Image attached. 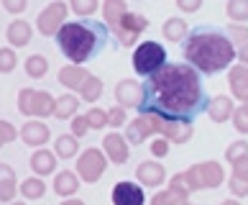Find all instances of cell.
<instances>
[{"instance_id":"cell-1","label":"cell","mask_w":248,"mask_h":205,"mask_svg":"<svg viewBox=\"0 0 248 205\" xmlns=\"http://www.w3.org/2000/svg\"><path fill=\"white\" fill-rule=\"evenodd\" d=\"M210 98L202 87V74L187 62H167L159 72L146 77L143 102L139 113H156L179 123H192L207 113Z\"/></svg>"},{"instance_id":"cell-51","label":"cell","mask_w":248,"mask_h":205,"mask_svg":"<svg viewBox=\"0 0 248 205\" xmlns=\"http://www.w3.org/2000/svg\"><path fill=\"white\" fill-rule=\"evenodd\" d=\"M243 108H246V110H248V100H243Z\"/></svg>"},{"instance_id":"cell-4","label":"cell","mask_w":248,"mask_h":205,"mask_svg":"<svg viewBox=\"0 0 248 205\" xmlns=\"http://www.w3.org/2000/svg\"><path fill=\"white\" fill-rule=\"evenodd\" d=\"M54 105H57V98L49 90L23 87L18 92V110L29 118H49L54 116Z\"/></svg>"},{"instance_id":"cell-39","label":"cell","mask_w":248,"mask_h":205,"mask_svg":"<svg viewBox=\"0 0 248 205\" xmlns=\"http://www.w3.org/2000/svg\"><path fill=\"white\" fill-rule=\"evenodd\" d=\"M231 120H233V126H235L238 134H248V110L243 105H238L233 110V118Z\"/></svg>"},{"instance_id":"cell-47","label":"cell","mask_w":248,"mask_h":205,"mask_svg":"<svg viewBox=\"0 0 248 205\" xmlns=\"http://www.w3.org/2000/svg\"><path fill=\"white\" fill-rule=\"evenodd\" d=\"M177 8L185 13H197L202 8V0H177Z\"/></svg>"},{"instance_id":"cell-32","label":"cell","mask_w":248,"mask_h":205,"mask_svg":"<svg viewBox=\"0 0 248 205\" xmlns=\"http://www.w3.org/2000/svg\"><path fill=\"white\" fill-rule=\"evenodd\" d=\"M225 13L233 23H243L248 21V0H228Z\"/></svg>"},{"instance_id":"cell-6","label":"cell","mask_w":248,"mask_h":205,"mask_svg":"<svg viewBox=\"0 0 248 205\" xmlns=\"http://www.w3.org/2000/svg\"><path fill=\"white\" fill-rule=\"evenodd\" d=\"M105 167H108V156L95 146H90L82 154H77V174H79V180L87 182V185L97 182L100 177L105 174Z\"/></svg>"},{"instance_id":"cell-20","label":"cell","mask_w":248,"mask_h":205,"mask_svg":"<svg viewBox=\"0 0 248 205\" xmlns=\"http://www.w3.org/2000/svg\"><path fill=\"white\" fill-rule=\"evenodd\" d=\"M197 170H200L202 190H215L225 180V172H223V167H220L217 162H200Z\"/></svg>"},{"instance_id":"cell-43","label":"cell","mask_w":248,"mask_h":205,"mask_svg":"<svg viewBox=\"0 0 248 205\" xmlns=\"http://www.w3.org/2000/svg\"><path fill=\"white\" fill-rule=\"evenodd\" d=\"M72 136H77V138H82L87 131H90V123H87V116H75L72 118Z\"/></svg>"},{"instance_id":"cell-45","label":"cell","mask_w":248,"mask_h":205,"mask_svg":"<svg viewBox=\"0 0 248 205\" xmlns=\"http://www.w3.org/2000/svg\"><path fill=\"white\" fill-rule=\"evenodd\" d=\"M228 188H231L233 198H248V182H243V180H235V177H231V182H228Z\"/></svg>"},{"instance_id":"cell-50","label":"cell","mask_w":248,"mask_h":205,"mask_svg":"<svg viewBox=\"0 0 248 205\" xmlns=\"http://www.w3.org/2000/svg\"><path fill=\"white\" fill-rule=\"evenodd\" d=\"M220 205H241V203H238V198H231V200H223Z\"/></svg>"},{"instance_id":"cell-10","label":"cell","mask_w":248,"mask_h":205,"mask_svg":"<svg viewBox=\"0 0 248 205\" xmlns=\"http://www.w3.org/2000/svg\"><path fill=\"white\" fill-rule=\"evenodd\" d=\"M146 203V192L141 188V182H131V180H121L113 188V205H143Z\"/></svg>"},{"instance_id":"cell-5","label":"cell","mask_w":248,"mask_h":205,"mask_svg":"<svg viewBox=\"0 0 248 205\" xmlns=\"http://www.w3.org/2000/svg\"><path fill=\"white\" fill-rule=\"evenodd\" d=\"M167 49L159 41H143L136 46L133 51V69L141 77H151L154 72H159L164 64H167Z\"/></svg>"},{"instance_id":"cell-15","label":"cell","mask_w":248,"mask_h":205,"mask_svg":"<svg viewBox=\"0 0 248 205\" xmlns=\"http://www.w3.org/2000/svg\"><path fill=\"white\" fill-rule=\"evenodd\" d=\"M228 82H231V92L235 100H248V64H231L228 69Z\"/></svg>"},{"instance_id":"cell-36","label":"cell","mask_w":248,"mask_h":205,"mask_svg":"<svg viewBox=\"0 0 248 205\" xmlns=\"http://www.w3.org/2000/svg\"><path fill=\"white\" fill-rule=\"evenodd\" d=\"M16 138H21V134L16 131V126L11 123V120H0V149H3L5 144H13Z\"/></svg>"},{"instance_id":"cell-23","label":"cell","mask_w":248,"mask_h":205,"mask_svg":"<svg viewBox=\"0 0 248 205\" xmlns=\"http://www.w3.org/2000/svg\"><path fill=\"white\" fill-rule=\"evenodd\" d=\"M189 200V190L182 185H169L167 190H159L151 198V205H182Z\"/></svg>"},{"instance_id":"cell-53","label":"cell","mask_w":248,"mask_h":205,"mask_svg":"<svg viewBox=\"0 0 248 205\" xmlns=\"http://www.w3.org/2000/svg\"><path fill=\"white\" fill-rule=\"evenodd\" d=\"M182 205H192V203H189V200H187V203H182Z\"/></svg>"},{"instance_id":"cell-17","label":"cell","mask_w":248,"mask_h":205,"mask_svg":"<svg viewBox=\"0 0 248 205\" xmlns=\"http://www.w3.org/2000/svg\"><path fill=\"white\" fill-rule=\"evenodd\" d=\"M136 177H139V182L146 185V188H159L167 180V170L159 162H141L139 170H136Z\"/></svg>"},{"instance_id":"cell-37","label":"cell","mask_w":248,"mask_h":205,"mask_svg":"<svg viewBox=\"0 0 248 205\" xmlns=\"http://www.w3.org/2000/svg\"><path fill=\"white\" fill-rule=\"evenodd\" d=\"M248 154V141H233V144H228L225 149V159L228 164H233L235 159H241V156Z\"/></svg>"},{"instance_id":"cell-3","label":"cell","mask_w":248,"mask_h":205,"mask_svg":"<svg viewBox=\"0 0 248 205\" xmlns=\"http://www.w3.org/2000/svg\"><path fill=\"white\" fill-rule=\"evenodd\" d=\"M59 44V51L72 64H82L97 57L105 49L108 41V23L100 21H67L54 36Z\"/></svg>"},{"instance_id":"cell-40","label":"cell","mask_w":248,"mask_h":205,"mask_svg":"<svg viewBox=\"0 0 248 205\" xmlns=\"http://www.w3.org/2000/svg\"><path fill=\"white\" fill-rule=\"evenodd\" d=\"M128 120H125V108L123 105H113L108 110V126H113V128H121L125 126Z\"/></svg>"},{"instance_id":"cell-44","label":"cell","mask_w":248,"mask_h":205,"mask_svg":"<svg viewBox=\"0 0 248 205\" xmlns=\"http://www.w3.org/2000/svg\"><path fill=\"white\" fill-rule=\"evenodd\" d=\"M231 167H233V177H235V180L248 182V154L241 156V159H235Z\"/></svg>"},{"instance_id":"cell-30","label":"cell","mask_w":248,"mask_h":205,"mask_svg":"<svg viewBox=\"0 0 248 205\" xmlns=\"http://www.w3.org/2000/svg\"><path fill=\"white\" fill-rule=\"evenodd\" d=\"M46 72H49V59L44 57V54H31V57L26 59V74H29L31 80H41Z\"/></svg>"},{"instance_id":"cell-22","label":"cell","mask_w":248,"mask_h":205,"mask_svg":"<svg viewBox=\"0 0 248 205\" xmlns=\"http://www.w3.org/2000/svg\"><path fill=\"white\" fill-rule=\"evenodd\" d=\"M79 174L77 172H69V170H64V172H57L54 174V192L59 195V198H72L77 190H79Z\"/></svg>"},{"instance_id":"cell-11","label":"cell","mask_w":248,"mask_h":205,"mask_svg":"<svg viewBox=\"0 0 248 205\" xmlns=\"http://www.w3.org/2000/svg\"><path fill=\"white\" fill-rule=\"evenodd\" d=\"M115 100H118V105H123L125 110L128 108L139 110V105L143 102V85L141 82H133V80H121L115 85Z\"/></svg>"},{"instance_id":"cell-31","label":"cell","mask_w":248,"mask_h":205,"mask_svg":"<svg viewBox=\"0 0 248 205\" xmlns=\"http://www.w3.org/2000/svg\"><path fill=\"white\" fill-rule=\"evenodd\" d=\"M100 95H103V80L95 77V74H90L87 82H85V85H82V90H79V98L85 100V102H97Z\"/></svg>"},{"instance_id":"cell-35","label":"cell","mask_w":248,"mask_h":205,"mask_svg":"<svg viewBox=\"0 0 248 205\" xmlns=\"http://www.w3.org/2000/svg\"><path fill=\"white\" fill-rule=\"evenodd\" d=\"M87 123H90V128H105L108 126V110H103V108H90L87 110Z\"/></svg>"},{"instance_id":"cell-33","label":"cell","mask_w":248,"mask_h":205,"mask_svg":"<svg viewBox=\"0 0 248 205\" xmlns=\"http://www.w3.org/2000/svg\"><path fill=\"white\" fill-rule=\"evenodd\" d=\"M100 8L97 0H69V11H75L79 18H90Z\"/></svg>"},{"instance_id":"cell-34","label":"cell","mask_w":248,"mask_h":205,"mask_svg":"<svg viewBox=\"0 0 248 205\" xmlns=\"http://www.w3.org/2000/svg\"><path fill=\"white\" fill-rule=\"evenodd\" d=\"M225 34H228V39H231L235 46L248 44V26H243V23H231Z\"/></svg>"},{"instance_id":"cell-24","label":"cell","mask_w":248,"mask_h":205,"mask_svg":"<svg viewBox=\"0 0 248 205\" xmlns=\"http://www.w3.org/2000/svg\"><path fill=\"white\" fill-rule=\"evenodd\" d=\"M5 36H8V41H11L13 49H21V46L31 44L33 29H31V26L26 23V21H11V23H8V31H5Z\"/></svg>"},{"instance_id":"cell-42","label":"cell","mask_w":248,"mask_h":205,"mask_svg":"<svg viewBox=\"0 0 248 205\" xmlns=\"http://www.w3.org/2000/svg\"><path fill=\"white\" fill-rule=\"evenodd\" d=\"M185 177H187V188H189V192L202 190V180H200V170H197V164H192L189 170L185 172Z\"/></svg>"},{"instance_id":"cell-25","label":"cell","mask_w":248,"mask_h":205,"mask_svg":"<svg viewBox=\"0 0 248 205\" xmlns=\"http://www.w3.org/2000/svg\"><path fill=\"white\" fill-rule=\"evenodd\" d=\"M125 13H128L125 0H105L103 3V21L108 23V29H115Z\"/></svg>"},{"instance_id":"cell-21","label":"cell","mask_w":248,"mask_h":205,"mask_svg":"<svg viewBox=\"0 0 248 205\" xmlns=\"http://www.w3.org/2000/svg\"><path fill=\"white\" fill-rule=\"evenodd\" d=\"M57 159L59 156L49 152V149H36V152L31 154V170L39 174V177H46V174H54V170H57Z\"/></svg>"},{"instance_id":"cell-7","label":"cell","mask_w":248,"mask_h":205,"mask_svg":"<svg viewBox=\"0 0 248 205\" xmlns=\"http://www.w3.org/2000/svg\"><path fill=\"white\" fill-rule=\"evenodd\" d=\"M67 16H69V5L64 0H54L49 3L44 11L36 18V29H39L44 36H57L59 29L67 23Z\"/></svg>"},{"instance_id":"cell-9","label":"cell","mask_w":248,"mask_h":205,"mask_svg":"<svg viewBox=\"0 0 248 205\" xmlns=\"http://www.w3.org/2000/svg\"><path fill=\"white\" fill-rule=\"evenodd\" d=\"M146 29H149V18L141 16V13H131V11H128L113 31L118 36V41H121V46H133L136 41L141 39V34Z\"/></svg>"},{"instance_id":"cell-2","label":"cell","mask_w":248,"mask_h":205,"mask_svg":"<svg viewBox=\"0 0 248 205\" xmlns=\"http://www.w3.org/2000/svg\"><path fill=\"white\" fill-rule=\"evenodd\" d=\"M182 57L200 74H217L231 69V64L235 62V44L228 39L225 31L200 26L187 34V41L182 44Z\"/></svg>"},{"instance_id":"cell-12","label":"cell","mask_w":248,"mask_h":205,"mask_svg":"<svg viewBox=\"0 0 248 205\" xmlns=\"http://www.w3.org/2000/svg\"><path fill=\"white\" fill-rule=\"evenodd\" d=\"M18 134H21V138H23L26 146H33V149L49 144V138H51L49 126L44 123L41 118H33V120H29V123H23V128H21Z\"/></svg>"},{"instance_id":"cell-48","label":"cell","mask_w":248,"mask_h":205,"mask_svg":"<svg viewBox=\"0 0 248 205\" xmlns=\"http://www.w3.org/2000/svg\"><path fill=\"white\" fill-rule=\"evenodd\" d=\"M235 59L241 62V64H248V44L235 46Z\"/></svg>"},{"instance_id":"cell-46","label":"cell","mask_w":248,"mask_h":205,"mask_svg":"<svg viewBox=\"0 0 248 205\" xmlns=\"http://www.w3.org/2000/svg\"><path fill=\"white\" fill-rule=\"evenodd\" d=\"M3 8L13 16H21L26 8H29V0H3Z\"/></svg>"},{"instance_id":"cell-26","label":"cell","mask_w":248,"mask_h":205,"mask_svg":"<svg viewBox=\"0 0 248 205\" xmlns=\"http://www.w3.org/2000/svg\"><path fill=\"white\" fill-rule=\"evenodd\" d=\"M54 154L59 156V159H75L79 154V144H77V136L72 134H62L57 141H54Z\"/></svg>"},{"instance_id":"cell-14","label":"cell","mask_w":248,"mask_h":205,"mask_svg":"<svg viewBox=\"0 0 248 205\" xmlns=\"http://www.w3.org/2000/svg\"><path fill=\"white\" fill-rule=\"evenodd\" d=\"M192 134H195L192 123H179V120H169L159 116V136H167L171 144H187Z\"/></svg>"},{"instance_id":"cell-49","label":"cell","mask_w":248,"mask_h":205,"mask_svg":"<svg viewBox=\"0 0 248 205\" xmlns=\"http://www.w3.org/2000/svg\"><path fill=\"white\" fill-rule=\"evenodd\" d=\"M62 205H85V203H82V200H75V198H72V200L64 198V203H62Z\"/></svg>"},{"instance_id":"cell-19","label":"cell","mask_w":248,"mask_h":205,"mask_svg":"<svg viewBox=\"0 0 248 205\" xmlns=\"http://www.w3.org/2000/svg\"><path fill=\"white\" fill-rule=\"evenodd\" d=\"M233 110H235L233 98H228V95H215V98H210V102H207V116H210V120H215V123L231 120Z\"/></svg>"},{"instance_id":"cell-13","label":"cell","mask_w":248,"mask_h":205,"mask_svg":"<svg viewBox=\"0 0 248 205\" xmlns=\"http://www.w3.org/2000/svg\"><path fill=\"white\" fill-rule=\"evenodd\" d=\"M103 146H105V156L113 164H125L128 162V156H131V146H128V138L123 136V134H118V131H113V134H108L105 136V141H103Z\"/></svg>"},{"instance_id":"cell-27","label":"cell","mask_w":248,"mask_h":205,"mask_svg":"<svg viewBox=\"0 0 248 205\" xmlns=\"http://www.w3.org/2000/svg\"><path fill=\"white\" fill-rule=\"evenodd\" d=\"M77 108H79V98L77 95H62V98H57V105H54V118H59V120L75 118Z\"/></svg>"},{"instance_id":"cell-41","label":"cell","mask_w":248,"mask_h":205,"mask_svg":"<svg viewBox=\"0 0 248 205\" xmlns=\"http://www.w3.org/2000/svg\"><path fill=\"white\" fill-rule=\"evenodd\" d=\"M151 154L156 156V159L167 156V154H169V138H167V136H154V141H151Z\"/></svg>"},{"instance_id":"cell-16","label":"cell","mask_w":248,"mask_h":205,"mask_svg":"<svg viewBox=\"0 0 248 205\" xmlns=\"http://www.w3.org/2000/svg\"><path fill=\"white\" fill-rule=\"evenodd\" d=\"M87 77H90V72H87V67H82V64H67V67L59 69V85L75 90V92L82 90Z\"/></svg>"},{"instance_id":"cell-38","label":"cell","mask_w":248,"mask_h":205,"mask_svg":"<svg viewBox=\"0 0 248 205\" xmlns=\"http://www.w3.org/2000/svg\"><path fill=\"white\" fill-rule=\"evenodd\" d=\"M16 64H18V57H16L13 46H11V49H0V72H3V74L13 72Z\"/></svg>"},{"instance_id":"cell-8","label":"cell","mask_w":248,"mask_h":205,"mask_svg":"<svg viewBox=\"0 0 248 205\" xmlns=\"http://www.w3.org/2000/svg\"><path fill=\"white\" fill-rule=\"evenodd\" d=\"M159 136V116L156 113H139L125 126V138L128 144H143L146 138Z\"/></svg>"},{"instance_id":"cell-18","label":"cell","mask_w":248,"mask_h":205,"mask_svg":"<svg viewBox=\"0 0 248 205\" xmlns=\"http://www.w3.org/2000/svg\"><path fill=\"white\" fill-rule=\"evenodd\" d=\"M18 192H21V185L16 180L13 167L0 162V203H13Z\"/></svg>"},{"instance_id":"cell-28","label":"cell","mask_w":248,"mask_h":205,"mask_svg":"<svg viewBox=\"0 0 248 205\" xmlns=\"http://www.w3.org/2000/svg\"><path fill=\"white\" fill-rule=\"evenodd\" d=\"M161 34L167 41H185L187 39V21H182V18H167L161 26Z\"/></svg>"},{"instance_id":"cell-29","label":"cell","mask_w":248,"mask_h":205,"mask_svg":"<svg viewBox=\"0 0 248 205\" xmlns=\"http://www.w3.org/2000/svg\"><path fill=\"white\" fill-rule=\"evenodd\" d=\"M21 195L26 200H39L46 195V185H44V177H29V180L21 182Z\"/></svg>"},{"instance_id":"cell-52","label":"cell","mask_w":248,"mask_h":205,"mask_svg":"<svg viewBox=\"0 0 248 205\" xmlns=\"http://www.w3.org/2000/svg\"><path fill=\"white\" fill-rule=\"evenodd\" d=\"M8 205H23V203H16V200H13V203H8Z\"/></svg>"}]
</instances>
